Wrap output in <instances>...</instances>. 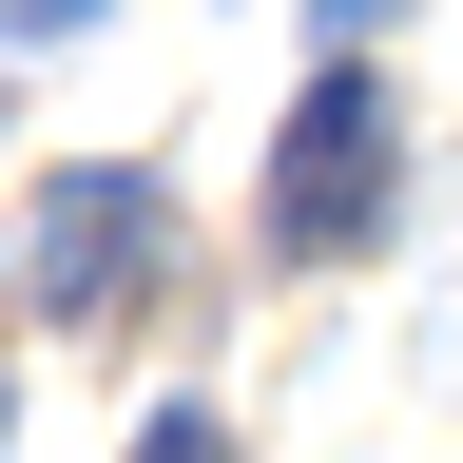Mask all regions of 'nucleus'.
Returning <instances> with one entry per match:
<instances>
[{
    "label": "nucleus",
    "instance_id": "nucleus-1",
    "mask_svg": "<svg viewBox=\"0 0 463 463\" xmlns=\"http://www.w3.org/2000/svg\"><path fill=\"white\" fill-rule=\"evenodd\" d=\"M386 194H405V116H386V78H367V58H328V78L289 97V136H270V251H289V270L367 251V232H386Z\"/></svg>",
    "mask_w": 463,
    "mask_h": 463
},
{
    "label": "nucleus",
    "instance_id": "nucleus-5",
    "mask_svg": "<svg viewBox=\"0 0 463 463\" xmlns=\"http://www.w3.org/2000/svg\"><path fill=\"white\" fill-rule=\"evenodd\" d=\"M328 20H386V0H328Z\"/></svg>",
    "mask_w": 463,
    "mask_h": 463
},
{
    "label": "nucleus",
    "instance_id": "nucleus-4",
    "mask_svg": "<svg viewBox=\"0 0 463 463\" xmlns=\"http://www.w3.org/2000/svg\"><path fill=\"white\" fill-rule=\"evenodd\" d=\"M97 20V0H0V39H78Z\"/></svg>",
    "mask_w": 463,
    "mask_h": 463
},
{
    "label": "nucleus",
    "instance_id": "nucleus-3",
    "mask_svg": "<svg viewBox=\"0 0 463 463\" xmlns=\"http://www.w3.org/2000/svg\"><path fill=\"white\" fill-rule=\"evenodd\" d=\"M116 463H251V444H232V425H213V405H155V425H136V444H116Z\"/></svg>",
    "mask_w": 463,
    "mask_h": 463
},
{
    "label": "nucleus",
    "instance_id": "nucleus-2",
    "mask_svg": "<svg viewBox=\"0 0 463 463\" xmlns=\"http://www.w3.org/2000/svg\"><path fill=\"white\" fill-rule=\"evenodd\" d=\"M155 251H174V194H155V174H116V155H78V174H58V194L20 213V270H39V309H136V289H155Z\"/></svg>",
    "mask_w": 463,
    "mask_h": 463
}]
</instances>
